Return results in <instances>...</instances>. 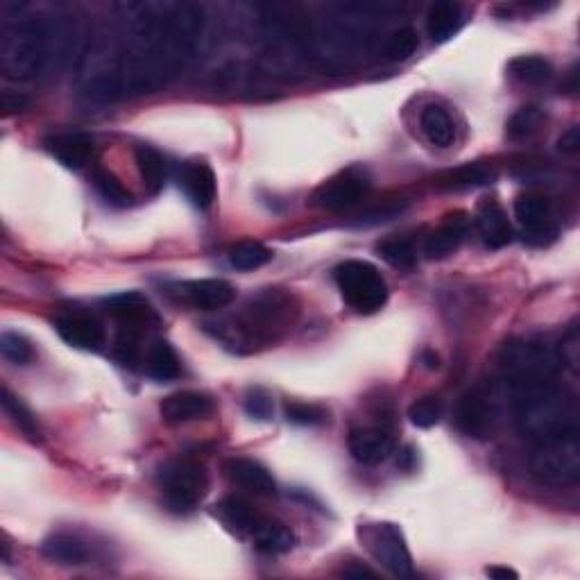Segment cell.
Returning a JSON list of instances; mask_svg holds the SVG:
<instances>
[{
	"mask_svg": "<svg viewBox=\"0 0 580 580\" xmlns=\"http://www.w3.org/2000/svg\"><path fill=\"white\" fill-rule=\"evenodd\" d=\"M62 25L46 16L19 19L0 37V71L7 80H32L44 71L57 46H64Z\"/></svg>",
	"mask_w": 580,
	"mask_h": 580,
	"instance_id": "6da1fadb",
	"label": "cell"
},
{
	"mask_svg": "<svg viewBox=\"0 0 580 580\" xmlns=\"http://www.w3.org/2000/svg\"><path fill=\"white\" fill-rule=\"evenodd\" d=\"M515 422L519 433L533 442L578 431L576 399L556 381L515 392Z\"/></svg>",
	"mask_w": 580,
	"mask_h": 580,
	"instance_id": "7a4b0ae2",
	"label": "cell"
},
{
	"mask_svg": "<svg viewBox=\"0 0 580 580\" xmlns=\"http://www.w3.org/2000/svg\"><path fill=\"white\" fill-rule=\"evenodd\" d=\"M300 315V300L281 288H268L247 302L238 318V331L245 345L272 343L290 329Z\"/></svg>",
	"mask_w": 580,
	"mask_h": 580,
	"instance_id": "3957f363",
	"label": "cell"
},
{
	"mask_svg": "<svg viewBox=\"0 0 580 580\" xmlns=\"http://www.w3.org/2000/svg\"><path fill=\"white\" fill-rule=\"evenodd\" d=\"M501 370L510 390L522 392L528 388L553 383L558 374V358L551 349L535 340H510L501 349Z\"/></svg>",
	"mask_w": 580,
	"mask_h": 580,
	"instance_id": "277c9868",
	"label": "cell"
},
{
	"mask_svg": "<svg viewBox=\"0 0 580 580\" xmlns=\"http://www.w3.org/2000/svg\"><path fill=\"white\" fill-rule=\"evenodd\" d=\"M155 479L166 503L177 513L198 508L209 492V472L198 458H168L157 467Z\"/></svg>",
	"mask_w": 580,
	"mask_h": 580,
	"instance_id": "5b68a950",
	"label": "cell"
},
{
	"mask_svg": "<svg viewBox=\"0 0 580 580\" xmlns=\"http://www.w3.org/2000/svg\"><path fill=\"white\" fill-rule=\"evenodd\" d=\"M531 474L549 488H567L580 479V438L576 433L535 442L531 454Z\"/></svg>",
	"mask_w": 580,
	"mask_h": 580,
	"instance_id": "8992f818",
	"label": "cell"
},
{
	"mask_svg": "<svg viewBox=\"0 0 580 580\" xmlns=\"http://www.w3.org/2000/svg\"><path fill=\"white\" fill-rule=\"evenodd\" d=\"M336 286L343 300L356 313H377L388 302V284L377 266L370 261L349 259L334 270Z\"/></svg>",
	"mask_w": 580,
	"mask_h": 580,
	"instance_id": "52a82bcc",
	"label": "cell"
},
{
	"mask_svg": "<svg viewBox=\"0 0 580 580\" xmlns=\"http://www.w3.org/2000/svg\"><path fill=\"white\" fill-rule=\"evenodd\" d=\"M204 32V12L195 3H170L166 25V68L173 80L191 62Z\"/></svg>",
	"mask_w": 580,
	"mask_h": 580,
	"instance_id": "ba28073f",
	"label": "cell"
},
{
	"mask_svg": "<svg viewBox=\"0 0 580 580\" xmlns=\"http://www.w3.org/2000/svg\"><path fill=\"white\" fill-rule=\"evenodd\" d=\"M358 540L370 551V556L388 569L392 576H413V558L408 551L404 531L392 522H365L358 526Z\"/></svg>",
	"mask_w": 580,
	"mask_h": 580,
	"instance_id": "9c48e42d",
	"label": "cell"
},
{
	"mask_svg": "<svg viewBox=\"0 0 580 580\" xmlns=\"http://www.w3.org/2000/svg\"><path fill=\"white\" fill-rule=\"evenodd\" d=\"M372 189L368 170L352 166L322 182L313 193V204L324 211H343L361 202Z\"/></svg>",
	"mask_w": 580,
	"mask_h": 580,
	"instance_id": "30bf717a",
	"label": "cell"
},
{
	"mask_svg": "<svg viewBox=\"0 0 580 580\" xmlns=\"http://www.w3.org/2000/svg\"><path fill=\"white\" fill-rule=\"evenodd\" d=\"M513 211L522 227V241L528 247H549L558 238V225L553 220L549 198L540 193H524L515 200Z\"/></svg>",
	"mask_w": 580,
	"mask_h": 580,
	"instance_id": "8fae6325",
	"label": "cell"
},
{
	"mask_svg": "<svg viewBox=\"0 0 580 580\" xmlns=\"http://www.w3.org/2000/svg\"><path fill=\"white\" fill-rule=\"evenodd\" d=\"M499 408L494 397L483 388L467 390L456 406V429L474 440H488L497 429Z\"/></svg>",
	"mask_w": 580,
	"mask_h": 580,
	"instance_id": "7c38bea8",
	"label": "cell"
},
{
	"mask_svg": "<svg viewBox=\"0 0 580 580\" xmlns=\"http://www.w3.org/2000/svg\"><path fill=\"white\" fill-rule=\"evenodd\" d=\"M55 331L66 345L84 352H100L105 345V327L93 313L66 311L55 318Z\"/></svg>",
	"mask_w": 580,
	"mask_h": 580,
	"instance_id": "4fadbf2b",
	"label": "cell"
},
{
	"mask_svg": "<svg viewBox=\"0 0 580 580\" xmlns=\"http://www.w3.org/2000/svg\"><path fill=\"white\" fill-rule=\"evenodd\" d=\"M349 454L361 465H381L395 454V435L381 426H358L347 435Z\"/></svg>",
	"mask_w": 580,
	"mask_h": 580,
	"instance_id": "5bb4252c",
	"label": "cell"
},
{
	"mask_svg": "<svg viewBox=\"0 0 580 580\" xmlns=\"http://www.w3.org/2000/svg\"><path fill=\"white\" fill-rule=\"evenodd\" d=\"M179 189L184 191L186 200H189L195 209L207 211L211 204L216 202L218 195V179L213 168L204 159L184 161L177 175Z\"/></svg>",
	"mask_w": 580,
	"mask_h": 580,
	"instance_id": "9a60e30c",
	"label": "cell"
},
{
	"mask_svg": "<svg viewBox=\"0 0 580 580\" xmlns=\"http://www.w3.org/2000/svg\"><path fill=\"white\" fill-rule=\"evenodd\" d=\"M213 411H216V402H213L207 392L198 390L175 392V395H168L159 404L161 420L170 426L207 420V417L213 415Z\"/></svg>",
	"mask_w": 580,
	"mask_h": 580,
	"instance_id": "2e32d148",
	"label": "cell"
},
{
	"mask_svg": "<svg viewBox=\"0 0 580 580\" xmlns=\"http://www.w3.org/2000/svg\"><path fill=\"white\" fill-rule=\"evenodd\" d=\"M177 295L200 311H218L236 300V288L225 279H193L177 284Z\"/></svg>",
	"mask_w": 580,
	"mask_h": 580,
	"instance_id": "e0dca14e",
	"label": "cell"
},
{
	"mask_svg": "<svg viewBox=\"0 0 580 580\" xmlns=\"http://www.w3.org/2000/svg\"><path fill=\"white\" fill-rule=\"evenodd\" d=\"M44 145L50 155L59 161V164L71 170L87 168L93 161V157H96V141L84 132L53 134V136H48Z\"/></svg>",
	"mask_w": 580,
	"mask_h": 580,
	"instance_id": "ac0fdd59",
	"label": "cell"
},
{
	"mask_svg": "<svg viewBox=\"0 0 580 580\" xmlns=\"http://www.w3.org/2000/svg\"><path fill=\"white\" fill-rule=\"evenodd\" d=\"M105 309L109 315H114L123 327L145 329L152 327V324H159V313L155 306L148 302V297L136 293V290H127V293L107 297Z\"/></svg>",
	"mask_w": 580,
	"mask_h": 580,
	"instance_id": "d6986e66",
	"label": "cell"
},
{
	"mask_svg": "<svg viewBox=\"0 0 580 580\" xmlns=\"http://www.w3.org/2000/svg\"><path fill=\"white\" fill-rule=\"evenodd\" d=\"M225 474L238 488L257 494V497H275L277 481L266 465L252 458H229L225 463Z\"/></svg>",
	"mask_w": 580,
	"mask_h": 580,
	"instance_id": "ffe728a7",
	"label": "cell"
},
{
	"mask_svg": "<svg viewBox=\"0 0 580 580\" xmlns=\"http://www.w3.org/2000/svg\"><path fill=\"white\" fill-rule=\"evenodd\" d=\"M469 232V218L465 211L447 213L442 225L429 234L424 243V254L429 259H447L465 243Z\"/></svg>",
	"mask_w": 580,
	"mask_h": 580,
	"instance_id": "44dd1931",
	"label": "cell"
},
{
	"mask_svg": "<svg viewBox=\"0 0 580 580\" xmlns=\"http://www.w3.org/2000/svg\"><path fill=\"white\" fill-rule=\"evenodd\" d=\"M476 227L483 238L485 247L501 250L513 241V227L508 223L506 211L494 198H483L476 207Z\"/></svg>",
	"mask_w": 580,
	"mask_h": 580,
	"instance_id": "7402d4cb",
	"label": "cell"
},
{
	"mask_svg": "<svg viewBox=\"0 0 580 580\" xmlns=\"http://www.w3.org/2000/svg\"><path fill=\"white\" fill-rule=\"evenodd\" d=\"M213 517H218L220 522L225 524V528L236 533V535H254L257 528L263 524V519L268 515H263L261 510L252 506L250 501H245L241 497H225L220 499L216 506H213Z\"/></svg>",
	"mask_w": 580,
	"mask_h": 580,
	"instance_id": "603a6c76",
	"label": "cell"
},
{
	"mask_svg": "<svg viewBox=\"0 0 580 580\" xmlns=\"http://www.w3.org/2000/svg\"><path fill=\"white\" fill-rule=\"evenodd\" d=\"M41 551H44V556L48 560H53L57 562V565H64V567L84 565V562H87L91 556L89 544L84 542L80 535H73L66 531L48 535L44 544H41Z\"/></svg>",
	"mask_w": 580,
	"mask_h": 580,
	"instance_id": "cb8c5ba5",
	"label": "cell"
},
{
	"mask_svg": "<svg viewBox=\"0 0 580 580\" xmlns=\"http://www.w3.org/2000/svg\"><path fill=\"white\" fill-rule=\"evenodd\" d=\"M145 374L159 383L179 379L182 361H179L175 347L168 340H152V345L145 349Z\"/></svg>",
	"mask_w": 580,
	"mask_h": 580,
	"instance_id": "d4e9b609",
	"label": "cell"
},
{
	"mask_svg": "<svg viewBox=\"0 0 580 580\" xmlns=\"http://www.w3.org/2000/svg\"><path fill=\"white\" fill-rule=\"evenodd\" d=\"M492 182H497V170L490 164H483V161H469L458 168H451L447 173H442L438 177L440 189H479V186H488Z\"/></svg>",
	"mask_w": 580,
	"mask_h": 580,
	"instance_id": "484cf974",
	"label": "cell"
},
{
	"mask_svg": "<svg viewBox=\"0 0 580 580\" xmlns=\"http://www.w3.org/2000/svg\"><path fill=\"white\" fill-rule=\"evenodd\" d=\"M465 23L463 5L458 3H435L426 16V32L435 44H445L456 37Z\"/></svg>",
	"mask_w": 580,
	"mask_h": 580,
	"instance_id": "4316f807",
	"label": "cell"
},
{
	"mask_svg": "<svg viewBox=\"0 0 580 580\" xmlns=\"http://www.w3.org/2000/svg\"><path fill=\"white\" fill-rule=\"evenodd\" d=\"M420 130L426 136V141L435 148H449L456 141V125L454 118L442 105H426L420 112Z\"/></svg>",
	"mask_w": 580,
	"mask_h": 580,
	"instance_id": "83f0119b",
	"label": "cell"
},
{
	"mask_svg": "<svg viewBox=\"0 0 580 580\" xmlns=\"http://www.w3.org/2000/svg\"><path fill=\"white\" fill-rule=\"evenodd\" d=\"M252 542L257 551L266 553V556H281L295 547V533L290 528L279 522L275 517H266L263 524L257 528V533L252 535Z\"/></svg>",
	"mask_w": 580,
	"mask_h": 580,
	"instance_id": "f1b7e54d",
	"label": "cell"
},
{
	"mask_svg": "<svg viewBox=\"0 0 580 580\" xmlns=\"http://www.w3.org/2000/svg\"><path fill=\"white\" fill-rule=\"evenodd\" d=\"M136 168H139L145 191L150 195L164 191L168 179V164L157 148H152V145H139L136 148Z\"/></svg>",
	"mask_w": 580,
	"mask_h": 580,
	"instance_id": "f546056e",
	"label": "cell"
},
{
	"mask_svg": "<svg viewBox=\"0 0 580 580\" xmlns=\"http://www.w3.org/2000/svg\"><path fill=\"white\" fill-rule=\"evenodd\" d=\"M510 78L528 87H540L553 78V66L542 55H519L508 62Z\"/></svg>",
	"mask_w": 580,
	"mask_h": 580,
	"instance_id": "4dcf8cb0",
	"label": "cell"
},
{
	"mask_svg": "<svg viewBox=\"0 0 580 580\" xmlns=\"http://www.w3.org/2000/svg\"><path fill=\"white\" fill-rule=\"evenodd\" d=\"M3 408L7 417H10L16 429H19L25 438L32 442H41V426L37 422V417H34L30 408L25 406L10 388H3Z\"/></svg>",
	"mask_w": 580,
	"mask_h": 580,
	"instance_id": "1f68e13d",
	"label": "cell"
},
{
	"mask_svg": "<svg viewBox=\"0 0 580 580\" xmlns=\"http://www.w3.org/2000/svg\"><path fill=\"white\" fill-rule=\"evenodd\" d=\"M93 186H96L100 198L116 209L130 207L132 204V193L125 189V184L112 173V170L100 166L93 170Z\"/></svg>",
	"mask_w": 580,
	"mask_h": 580,
	"instance_id": "d6a6232c",
	"label": "cell"
},
{
	"mask_svg": "<svg viewBox=\"0 0 580 580\" xmlns=\"http://www.w3.org/2000/svg\"><path fill=\"white\" fill-rule=\"evenodd\" d=\"M272 257H275V254H272V250H268L263 243L243 241L232 247V252H229V263H232V268L236 270L250 272L266 266V263L272 261Z\"/></svg>",
	"mask_w": 580,
	"mask_h": 580,
	"instance_id": "836d02e7",
	"label": "cell"
},
{
	"mask_svg": "<svg viewBox=\"0 0 580 580\" xmlns=\"http://www.w3.org/2000/svg\"><path fill=\"white\" fill-rule=\"evenodd\" d=\"M377 252L388 266L397 270L411 272L417 266V252L408 238H386L377 245Z\"/></svg>",
	"mask_w": 580,
	"mask_h": 580,
	"instance_id": "e575fe53",
	"label": "cell"
},
{
	"mask_svg": "<svg viewBox=\"0 0 580 580\" xmlns=\"http://www.w3.org/2000/svg\"><path fill=\"white\" fill-rule=\"evenodd\" d=\"M544 121V112L537 105H526L522 109L510 116V121L506 125V134L513 141H524L528 136H533Z\"/></svg>",
	"mask_w": 580,
	"mask_h": 580,
	"instance_id": "d590c367",
	"label": "cell"
},
{
	"mask_svg": "<svg viewBox=\"0 0 580 580\" xmlns=\"http://www.w3.org/2000/svg\"><path fill=\"white\" fill-rule=\"evenodd\" d=\"M417 48H420L417 32L413 28H399L390 34L383 53H386L390 62H406V59H411L417 53Z\"/></svg>",
	"mask_w": 580,
	"mask_h": 580,
	"instance_id": "8d00e7d4",
	"label": "cell"
},
{
	"mask_svg": "<svg viewBox=\"0 0 580 580\" xmlns=\"http://www.w3.org/2000/svg\"><path fill=\"white\" fill-rule=\"evenodd\" d=\"M0 354L14 365H30L34 361V347L25 336L16 334V331H5L0 336Z\"/></svg>",
	"mask_w": 580,
	"mask_h": 580,
	"instance_id": "74e56055",
	"label": "cell"
},
{
	"mask_svg": "<svg viewBox=\"0 0 580 580\" xmlns=\"http://www.w3.org/2000/svg\"><path fill=\"white\" fill-rule=\"evenodd\" d=\"M440 417H442V402L433 395L417 399V402H413L411 408H408V420H411V424L417 426V429H431V426L440 422Z\"/></svg>",
	"mask_w": 580,
	"mask_h": 580,
	"instance_id": "f35d334b",
	"label": "cell"
},
{
	"mask_svg": "<svg viewBox=\"0 0 580 580\" xmlns=\"http://www.w3.org/2000/svg\"><path fill=\"white\" fill-rule=\"evenodd\" d=\"M284 417L295 426H320L329 420V413L315 404L304 402H286Z\"/></svg>",
	"mask_w": 580,
	"mask_h": 580,
	"instance_id": "ab89813d",
	"label": "cell"
},
{
	"mask_svg": "<svg viewBox=\"0 0 580 580\" xmlns=\"http://www.w3.org/2000/svg\"><path fill=\"white\" fill-rule=\"evenodd\" d=\"M245 413L259 422L272 420V413H275L272 397L263 388H252L245 397Z\"/></svg>",
	"mask_w": 580,
	"mask_h": 580,
	"instance_id": "60d3db41",
	"label": "cell"
},
{
	"mask_svg": "<svg viewBox=\"0 0 580 580\" xmlns=\"http://www.w3.org/2000/svg\"><path fill=\"white\" fill-rule=\"evenodd\" d=\"M406 211V204L402 202H395V204H383L379 209H370L365 211L361 218L356 220L358 227H372V225H379V223H388V220L402 216Z\"/></svg>",
	"mask_w": 580,
	"mask_h": 580,
	"instance_id": "b9f144b4",
	"label": "cell"
},
{
	"mask_svg": "<svg viewBox=\"0 0 580 580\" xmlns=\"http://www.w3.org/2000/svg\"><path fill=\"white\" fill-rule=\"evenodd\" d=\"M30 98L21 91H3V98H0V107H3V116L10 118L28 109Z\"/></svg>",
	"mask_w": 580,
	"mask_h": 580,
	"instance_id": "7bdbcfd3",
	"label": "cell"
},
{
	"mask_svg": "<svg viewBox=\"0 0 580 580\" xmlns=\"http://www.w3.org/2000/svg\"><path fill=\"white\" fill-rule=\"evenodd\" d=\"M578 148H580V127L574 125L558 139V150L567 152V155H574V152H578Z\"/></svg>",
	"mask_w": 580,
	"mask_h": 580,
	"instance_id": "ee69618b",
	"label": "cell"
},
{
	"mask_svg": "<svg viewBox=\"0 0 580 580\" xmlns=\"http://www.w3.org/2000/svg\"><path fill=\"white\" fill-rule=\"evenodd\" d=\"M562 358L571 365V368H578V334L576 329L569 331V336L562 343Z\"/></svg>",
	"mask_w": 580,
	"mask_h": 580,
	"instance_id": "f6af8a7d",
	"label": "cell"
},
{
	"mask_svg": "<svg viewBox=\"0 0 580 580\" xmlns=\"http://www.w3.org/2000/svg\"><path fill=\"white\" fill-rule=\"evenodd\" d=\"M485 576H490V578H494V580H517L519 578V574L515 569H510V567H488L485 569Z\"/></svg>",
	"mask_w": 580,
	"mask_h": 580,
	"instance_id": "bcb514c9",
	"label": "cell"
},
{
	"mask_svg": "<svg viewBox=\"0 0 580 580\" xmlns=\"http://www.w3.org/2000/svg\"><path fill=\"white\" fill-rule=\"evenodd\" d=\"M415 449L413 447H406L402 449V454H399L397 458V467L399 469H406V472H411V469L415 467Z\"/></svg>",
	"mask_w": 580,
	"mask_h": 580,
	"instance_id": "7dc6e473",
	"label": "cell"
},
{
	"mask_svg": "<svg viewBox=\"0 0 580 580\" xmlns=\"http://www.w3.org/2000/svg\"><path fill=\"white\" fill-rule=\"evenodd\" d=\"M420 361L426 370H438L440 368V356L433 352V349H424Z\"/></svg>",
	"mask_w": 580,
	"mask_h": 580,
	"instance_id": "c3c4849f",
	"label": "cell"
},
{
	"mask_svg": "<svg viewBox=\"0 0 580 580\" xmlns=\"http://www.w3.org/2000/svg\"><path fill=\"white\" fill-rule=\"evenodd\" d=\"M343 576H349V578H363V576L374 578L377 574H374V571L368 569V567L356 565V567H345V569H343Z\"/></svg>",
	"mask_w": 580,
	"mask_h": 580,
	"instance_id": "681fc988",
	"label": "cell"
}]
</instances>
